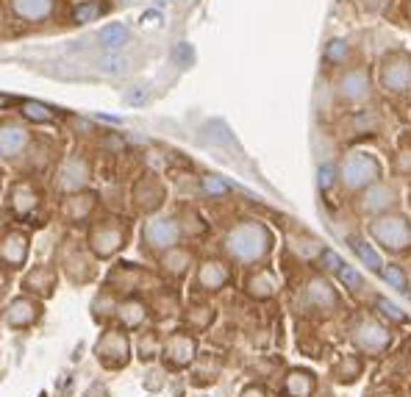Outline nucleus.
Returning <instances> with one entry per match:
<instances>
[{"label": "nucleus", "mask_w": 411, "mask_h": 397, "mask_svg": "<svg viewBox=\"0 0 411 397\" xmlns=\"http://www.w3.org/2000/svg\"><path fill=\"white\" fill-rule=\"evenodd\" d=\"M272 245H275L272 231L265 223H256V220H245V223L234 226L223 239V250L236 264L265 261L267 255L272 253Z\"/></svg>", "instance_id": "1"}, {"label": "nucleus", "mask_w": 411, "mask_h": 397, "mask_svg": "<svg viewBox=\"0 0 411 397\" xmlns=\"http://www.w3.org/2000/svg\"><path fill=\"white\" fill-rule=\"evenodd\" d=\"M383 178V164L378 162V156L367 153V150H353L342 159L339 164V181L348 192H364L373 184H378Z\"/></svg>", "instance_id": "2"}, {"label": "nucleus", "mask_w": 411, "mask_h": 397, "mask_svg": "<svg viewBox=\"0 0 411 397\" xmlns=\"http://www.w3.org/2000/svg\"><path fill=\"white\" fill-rule=\"evenodd\" d=\"M370 236L386 253H406L411 248V220L400 211L381 214L370 223Z\"/></svg>", "instance_id": "3"}, {"label": "nucleus", "mask_w": 411, "mask_h": 397, "mask_svg": "<svg viewBox=\"0 0 411 397\" xmlns=\"http://www.w3.org/2000/svg\"><path fill=\"white\" fill-rule=\"evenodd\" d=\"M128 242V228L122 226V220H100L89 228L87 245L89 253L95 258H112L117 255Z\"/></svg>", "instance_id": "4"}, {"label": "nucleus", "mask_w": 411, "mask_h": 397, "mask_svg": "<svg viewBox=\"0 0 411 397\" xmlns=\"http://www.w3.org/2000/svg\"><path fill=\"white\" fill-rule=\"evenodd\" d=\"M95 356L103 367L122 369L131 361V339L125 334V328H106L100 334V339L95 344Z\"/></svg>", "instance_id": "5"}, {"label": "nucleus", "mask_w": 411, "mask_h": 397, "mask_svg": "<svg viewBox=\"0 0 411 397\" xmlns=\"http://www.w3.org/2000/svg\"><path fill=\"white\" fill-rule=\"evenodd\" d=\"M351 339L358 347V353H364V356H381L383 350H389V344H392V331L383 322H378V319L364 317V319H358L353 325Z\"/></svg>", "instance_id": "6"}, {"label": "nucleus", "mask_w": 411, "mask_h": 397, "mask_svg": "<svg viewBox=\"0 0 411 397\" xmlns=\"http://www.w3.org/2000/svg\"><path fill=\"white\" fill-rule=\"evenodd\" d=\"M378 84L392 95H403L411 89V56L403 51H395L381 58L378 67Z\"/></svg>", "instance_id": "7"}, {"label": "nucleus", "mask_w": 411, "mask_h": 397, "mask_svg": "<svg viewBox=\"0 0 411 397\" xmlns=\"http://www.w3.org/2000/svg\"><path fill=\"white\" fill-rule=\"evenodd\" d=\"M181 236H183V226L178 223V217H156L142 228V248L153 253H167L181 242Z\"/></svg>", "instance_id": "8"}, {"label": "nucleus", "mask_w": 411, "mask_h": 397, "mask_svg": "<svg viewBox=\"0 0 411 397\" xmlns=\"http://www.w3.org/2000/svg\"><path fill=\"white\" fill-rule=\"evenodd\" d=\"M400 206V192L395 189V186H389V184H373L370 189H364V192H358V198H356V208H358V214H373V217H381V214H389V211H395Z\"/></svg>", "instance_id": "9"}, {"label": "nucleus", "mask_w": 411, "mask_h": 397, "mask_svg": "<svg viewBox=\"0 0 411 397\" xmlns=\"http://www.w3.org/2000/svg\"><path fill=\"white\" fill-rule=\"evenodd\" d=\"M161 361L164 367L170 369H183L189 367L192 361H198V339L195 334H186V331H176L164 339L161 347Z\"/></svg>", "instance_id": "10"}, {"label": "nucleus", "mask_w": 411, "mask_h": 397, "mask_svg": "<svg viewBox=\"0 0 411 397\" xmlns=\"http://www.w3.org/2000/svg\"><path fill=\"white\" fill-rule=\"evenodd\" d=\"M56 178H59L56 186H59L61 192L78 195V192H84V186L89 184V178H92V164H89L87 156L73 153V156H67V159L59 164Z\"/></svg>", "instance_id": "11"}, {"label": "nucleus", "mask_w": 411, "mask_h": 397, "mask_svg": "<svg viewBox=\"0 0 411 397\" xmlns=\"http://www.w3.org/2000/svg\"><path fill=\"white\" fill-rule=\"evenodd\" d=\"M336 95H339V100L353 103V106L367 103L373 97V78H370V73L364 67L345 70L339 75V81H336Z\"/></svg>", "instance_id": "12"}, {"label": "nucleus", "mask_w": 411, "mask_h": 397, "mask_svg": "<svg viewBox=\"0 0 411 397\" xmlns=\"http://www.w3.org/2000/svg\"><path fill=\"white\" fill-rule=\"evenodd\" d=\"M42 312H45V309H42L39 297L20 295V297H14L11 303H6V309H3V322H6V328L26 331V328H31V325L39 322Z\"/></svg>", "instance_id": "13"}, {"label": "nucleus", "mask_w": 411, "mask_h": 397, "mask_svg": "<svg viewBox=\"0 0 411 397\" xmlns=\"http://www.w3.org/2000/svg\"><path fill=\"white\" fill-rule=\"evenodd\" d=\"M306 306L311 309L314 314H323V317H331L342 309V297L333 286L328 284L325 278H311L306 284Z\"/></svg>", "instance_id": "14"}, {"label": "nucleus", "mask_w": 411, "mask_h": 397, "mask_svg": "<svg viewBox=\"0 0 411 397\" xmlns=\"http://www.w3.org/2000/svg\"><path fill=\"white\" fill-rule=\"evenodd\" d=\"M164 200H167V189H164V184H161L156 175L147 172V175H142V178L134 184V203H137L139 211L153 214L156 208L164 206Z\"/></svg>", "instance_id": "15"}, {"label": "nucleus", "mask_w": 411, "mask_h": 397, "mask_svg": "<svg viewBox=\"0 0 411 397\" xmlns=\"http://www.w3.org/2000/svg\"><path fill=\"white\" fill-rule=\"evenodd\" d=\"M31 253L28 236L23 231H6L3 233V245H0V258L6 264V270H20L26 267Z\"/></svg>", "instance_id": "16"}, {"label": "nucleus", "mask_w": 411, "mask_h": 397, "mask_svg": "<svg viewBox=\"0 0 411 397\" xmlns=\"http://www.w3.org/2000/svg\"><path fill=\"white\" fill-rule=\"evenodd\" d=\"M56 284H59V275L53 267H33L23 278V289L33 297H50L56 292Z\"/></svg>", "instance_id": "17"}, {"label": "nucleus", "mask_w": 411, "mask_h": 397, "mask_svg": "<svg viewBox=\"0 0 411 397\" xmlns=\"http://www.w3.org/2000/svg\"><path fill=\"white\" fill-rule=\"evenodd\" d=\"M278 275L269 270V267H259L256 272L247 275L245 281V292L253 297V300H269L278 295Z\"/></svg>", "instance_id": "18"}, {"label": "nucleus", "mask_w": 411, "mask_h": 397, "mask_svg": "<svg viewBox=\"0 0 411 397\" xmlns=\"http://www.w3.org/2000/svg\"><path fill=\"white\" fill-rule=\"evenodd\" d=\"M228 281H231V270L217 258H208L198 267V286L203 292H220L228 286Z\"/></svg>", "instance_id": "19"}, {"label": "nucleus", "mask_w": 411, "mask_h": 397, "mask_svg": "<svg viewBox=\"0 0 411 397\" xmlns=\"http://www.w3.org/2000/svg\"><path fill=\"white\" fill-rule=\"evenodd\" d=\"M28 144H31V134L23 125H17V122H3V134H0V153H3V159H17Z\"/></svg>", "instance_id": "20"}, {"label": "nucleus", "mask_w": 411, "mask_h": 397, "mask_svg": "<svg viewBox=\"0 0 411 397\" xmlns=\"http://www.w3.org/2000/svg\"><path fill=\"white\" fill-rule=\"evenodd\" d=\"M317 392V378L311 369L294 367L284 378V395L287 397H314Z\"/></svg>", "instance_id": "21"}, {"label": "nucleus", "mask_w": 411, "mask_h": 397, "mask_svg": "<svg viewBox=\"0 0 411 397\" xmlns=\"http://www.w3.org/2000/svg\"><path fill=\"white\" fill-rule=\"evenodd\" d=\"M147 303H142L139 297H125V300H119L117 306V322L119 328H125V331H137V328H142L147 319Z\"/></svg>", "instance_id": "22"}, {"label": "nucleus", "mask_w": 411, "mask_h": 397, "mask_svg": "<svg viewBox=\"0 0 411 397\" xmlns=\"http://www.w3.org/2000/svg\"><path fill=\"white\" fill-rule=\"evenodd\" d=\"M95 206H97V198H95L92 192H78V195H70V198L61 203V214H64V220H70V223H84V220L92 217Z\"/></svg>", "instance_id": "23"}, {"label": "nucleus", "mask_w": 411, "mask_h": 397, "mask_svg": "<svg viewBox=\"0 0 411 397\" xmlns=\"http://www.w3.org/2000/svg\"><path fill=\"white\" fill-rule=\"evenodd\" d=\"M189 264H192V253L186 248H181V245L159 255V267H161V272L167 278H183L189 272Z\"/></svg>", "instance_id": "24"}, {"label": "nucleus", "mask_w": 411, "mask_h": 397, "mask_svg": "<svg viewBox=\"0 0 411 397\" xmlns=\"http://www.w3.org/2000/svg\"><path fill=\"white\" fill-rule=\"evenodd\" d=\"M53 6H56V0H11V11L28 23L48 20L53 14Z\"/></svg>", "instance_id": "25"}, {"label": "nucleus", "mask_w": 411, "mask_h": 397, "mask_svg": "<svg viewBox=\"0 0 411 397\" xmlns=\"http://www.w3.org/2000/svg\"><path fill=\"white\" fill-rule=\"evenodd\" d=\"M9 206L17 217H28L31 211L39 206V195L31 184H14L11 192H9Z\"/></svg>", "instance_id": "26"}, {"label": "nucleus", "mask_w": 411, "mask_h": 397, "mask_svg": "<svg viewBox=\"0 0 411 397\" xmlns=\"http://www.w3.org/2000/svg\"><path fill=\"white\" fill-rule=\"evenodd\" d=\"M361 372H364V359L356 356V353L342 356V359L333 364V378H336V383H356V381L361 378Z\"/></svg>", "instance_id": "27"}, {"label": "nucleus", "mask_w": 411, "mask_h": 397, "mask_svg": "<svg viewBox=\"0 0 411 397\" xmlns=\"http://www.w3.org/2000/svg\"><path fill=\"white\" fill-rule=\"evenodd\" d=\"M214 319H217V312L211 306H192L183 314V322H186L189 334H203L214 325Z\"/></svg>", "instance_id": "28"}, {"label": "nucleus", "mask_w": 411, "mask_h": 397, "mask_svg": "<svg viewBox=\"0 0 411 397\" xmlns=\"http://www.w3.org/2000/svg\"><path fill=\"white\" fill-rule=\"evenodd\" d=\"M139 281H142V272L134 267V264H117L114 272L109 275V286H125V292H137L139 289Z\"/></svg>", "instance_id": "29"}, {"label": "nucleus", "mask_w": 411, "mask_h": 397, "mask_svg": "<svg viewBox=\"0 0 411 397\" xmlns=\"http://www.w3.org/2000/svg\"><path fill=\"white\" fill-rule=\"evenodd\" d=\"M348 242H351L353 253L358 255V258H361V261H364L370 270H373V272H381V270H383L381 255L373 250V245H367V239H361V236H351Z\"/></svg>", "instance_id": "30"}, {"label": "nucleus", "mask_w": 411, "mask_h": 397, "mask_svg": "<svg viewBox=\"0 0 411 397\" xmlns=\"http://www.w3.org/2000/svg\"><path fill=\"white\" fill-rule=\"evenodd\" d=\"M128 36H131V31L125 28L122 23H112V26H106L100 31V45L109 48V51H119L128 42Z\"/></svg>", "instance_id": "31"}, {"label": "nucleus", "mask_w": 411, "mask_h": 397, "mask_svg": "<svg viewBox=\"0 0 411 397\" xmlns=\"http://www.w3.org/2000/svg\"><path fill=\"white\" fill-rule=\"evenodd\" d=\"M20 109H23V117H26V120H31V122H39V125H42V122H53V120H56V112H53V109H48L45 103H36V100H26Z\"/></svg>", "instance_id": "32"}, {"label": "nucleus", "mask_w": 411, "mask_h": 397, "mask_svg": "<svg viewBox=\"0 0 411 397\" xmlns=\"http://www.w3.org/2000/svg\"><path fill=\"white\" fill-rule=\"evenodd\" d=\"M161 347H164V339H159L153 331H147L139 339V359L142 361H153L156 356H161Z\"/></svg>", "instance_id": "33"}, {"label": "nucleus", "mask_w": 411, "mask_h": 397, "mask_svg": "<svg viewBox=\"0 0 411 397\" xmlns=\"http://www.w3.org/2000/svg\"><path fill=\"white\" fill-rule=\"evenodd\" d=\"M351 56V45L345 42V39H331L328 45H325V58L331 61V64H345Z\"/></svg>", "instance_id": "34"}, {"label": "nucleus", "mask_w": 411, "mask_h": 397, "mask_svg": "<svg viewBox=\"0 0 411 397\" xmlns=\"http://www.w3.org/2000/svg\"><path fill=\"white\" fill-rule=\"evenodd\" d=\"M97 14H100V6H97L95 0H84V3H78V6L73 9V20H75L78 26H87V23H92Z\"/></svg>", "instance_id": "35"}, {"label": "nucleus", "mask_w": 411, "mask_h": 397, "mask_svg": "<svg viewBox=\"0 0 411 397\" xmlns=\"http://www.w3.org/2000/svg\"><path fill=\"white\" fill-rule=\"evenodd\" d=\"M381 275H383V281H386V284H392L395 289H400V292H409V278H406V272H403L397 264L383 267Z\"/></svg>", "instance_id": "36"}, {"label": "nucleus", "mask_w": 411, "mask_h": 397, "mask_svg": "<svg viewBox=\"0 0 411 397\" xmlns=\"http://www.w3.org/2000/svg\"><path fill=\"white\" fill-rule=\"evenodd\" d=\"M201 186H203L206 195H211V198H223V195H228V189H231L220 175H203V178H201Z\"/></svg>", "instance_id": "37"}, {"label": "nucleus", "mask_w": 411, "mask_h": 397, "mask_svg": "<svg viewBox=\"0 0 411 397\" xmlns=\"http://www.w3.org/2000/svg\"><path fill=\"white\" fill-rule=\"evenodd\" d=\"M375 306H378V312L389 319V322H406L409 317L400 312V306L397 303H392V300H386V297H375Z\"/></svg>", "instance_id": "38"}, {"label": "nucleus", "mask_w": 411, "mask_h": 397, "mask_svg": "<svg viewBox=\"0 0 411 397\" xmlns=\"http://www.w3.org/2000/svg\"><path fill=\"white\" fill-rule=\"evenodd\" d=\"M317 261L323 264L325 272H336V275H339V272H342V267H345V261H342L339 255L333 253V250H328V248H325L323 253H320V258H317Z\"/></svg>", "instance_id": "39"}, {"label": "nucleus", "mask_w": 411, "mask_h": 397, "mask_svg": "<svg viewBox=\"0 0 411 397\" xmlns=\"http://www.w3.org/2000/svg\"><path fill=\"white\" fill-rule=\"evenodd\" d=\"M339 281L348 286L351 292H361V289H364V281H361V275H358L353 267H348V264L342 267V272H339Z\"/></svg>", "instance_id": "40"}, {"label": "nucleus", "mask_w": 411, "mask_h": 397, "mask_svg": "<svg viewBox=\"0 0 411 397\" xmlns=\"http://www.w3.org/2000/svg\"><path fill=\"white\" fill-rule=\"evenodd\" d=\"M333 181H336V170H333V164H323L320 172H317V184H320V189H331Z\"/></svg>", "instance_id": "41"}, {"label": "nucleus", "mask_w": 411, "mask_h": 397, "mask_svg": "<svg viewBox=\"0 0 411 397\" xmlns=\"http://www.w3.org/2000/svg\"><path fill=\"white\" fill-rule=\"evenodd\" d=\"M125 67V61L119 56H109V58H100V70L103 73H119Z\"/></svg>", "instance_id": "42"}, {"label": "nucleus", "mask_w": 411, "mask_h": 397, "mask_svg": "<svg viewBox=\"0 0 411 397\" xmlns=\"http://www.w3.org/2000/svg\"><path fill=\"white\" fill-rule=\"evenodd\" d=\"M178 61H181V67H189L192 64V58H195V53H192V48H189V42H181L176 51Z\"/></svg>", "instance_id": "43"}, {"label": "nucleus", "mask_w": 411, "mask_h": 397, "mask_svg": "<svg viewBox=\"0 0 411 397\" xmlns=\"http://www.w3.org/2000/svg\"><path fill=\"white\" fill-rule=\"evenodd\" d=\"M397 170L403 172V175H409L411 172V150H400V156H397Z\"/></svg>", "instance_id": "44"}, {"label": "nucleus", "mask_w": 411, "mask_h": 397, "mask_svg": "<svg viewBox=\"0 0 411 397\" xmlns=\"http://www.w3.org/2000/svg\"><path fill=\"white\" fill-rule=\"evenodd\" d=\"M239 397H269V395H267L265 386H256V383H250V386H245V389H242V395H239Z\"/></svg>", "instance_id": "45"}, {"label": "nucleus", "mask_w": 411, "mask_h": 397, "mask_svg": "<svg viewBox=\"0 0 411 397\" xmlns=\"http://www.w3.org/2000/svg\"><path fill=\"white\" fill-rule=\"evenodd\" d=\"M153 20H159V11H147V14H142V26H150Z\"/></svg>", "instance_id": "46"}, {"label": "nucleus", "mask_w": 411, "mask_h": 397, "mask_svg": "<svg viewBox=\"0 0 411 397\" xmlns=\"http://www.w3.org/2000/svg\"><path fill=\"white\" fill-rule=\"evenodd\" d=\"M373 397H400V395H397L395 389H381V392H375Z\"/></svg>", "instance_id": "47"}, {"label": "nucleus", "mask_w": 411, "mask_h": 397, "mask_svg": "<svg viewBox=\"0 0 411 397\" xmlns=\"http://www.w3.org/2000/svg\"><path fill=\"white\" fill-rule=\"evenodd\" d=\"M142 97H145V95H142V89H139V92L131 95V103H142Z\"/></svg>", "instance_id": "48"}, {"label": "nucleus", "mask_w": 411, "mask_h": 397, "mask_svg": "<svg viewBox=\"0 0 411 397\" xmlns=\"http://www.w3.org/2000/svg\"><path fill=\"white\" fill-rule=\"evenodd\" d=\"M406 14H409V20H411V0H409V6H406Z\"/></svg>", "instance_id": "49"}]
</instances>
